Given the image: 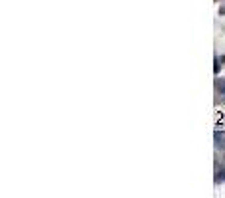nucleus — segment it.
<instances>
[{"label": "nucleus", "mask_w": 225, "mask_h": 198, "mask_svg": "<svg viewBox=\"0 0 225 198\" xmlns=\"http://www.w3.org/2000/svg\"><path fill=\"white\" fill-rule=\"evenodd\" d=\"M215 180H217V182H219V180H225V169L217 170V176H215Z\"/></svg>", "instance_id": "obj_1"}]
</instances>
